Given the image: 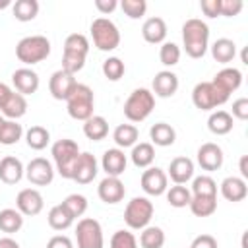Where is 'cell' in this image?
<instances>
[{"instance_id": "ffe728a7", "label": "cell", "mask_w": 248, "mask_h": 248, "mask_svg": "<svg viewBox=\"0 0 248 248\" xmlns=\"http://www.w3.org/2000/svg\"><path fill=\"white\" fill-rule=\"evenodd\" d=\"M167 176L174 182V184H186L188 180L194 178V161L190 157H174L169 163L167 169Z\"/></svg>"}, {"instance_id": "3957f363", "label": "cell", "mask_w": 248, "mask_h": 248, "mask_svg": "<svg viewBox=\"0 0 248 248\" xmlns=\"http://www.w3.org/2000/svg\"><path fill=\"white\" fill-rule=\"evenodd\" d=\"M79 145L78 141L70 140V138H62L56 140L50 147V155L54 161V170L62 176V178H72V169L76 165V159L79 155Z\"/></svg>"}, {"instance_id": "5b68a950", "label": "cell", "mask_w": 248, "mask_h": 248, "mask_svg": "<svg viewBox=\"0 0 248 248\" xmlns=\"http://www.w3.org/2000/svg\"><path fill=\"white\" fill-rule=\"evenodd\" d=\"M93 107H95V95L93 89L85 83H78L72 95L66 99V110L74 120L85 122L89 116H93Z\"/></svg>"}, {"instance_id": "277c9868", "label": "cell", "mask_w": 248, "mask_h": 248, "mask_svg": "<svg viewBox=\"0 0 248 248\" xmlns=\"http://www.w3.org/2000/svg\"><path fill=\"white\" fill-rule=\"evenodd\" d=\"M155 108V95L147 87L134 89L124 103V116L130 122H143Z\"/></svg>"}, {"instance_id": "7402d4cb", "label": "cell", "mask_w": 248, "mask_h": 248, "mask_svg": "<svg viewBox=\"0 0 248 248\" xmlns=\"http://www.w3.org/2000/svg\"><path fill=\"white\" fill-rule=\"evenodd\" d=\"M141 37L149 45H163L165 39H167V23H165V19L159 17V16L147 17L143 21V25H141Z\"/></svg>"}, {"instance_id": "4316f807", "label": "cell", "mask_w": 248, "mask_h": 248, "mask_svg": "<svg viewBox=\"0 0 248 248\" xmlns=\"http://www.w3.org/2000/svg\"><path fill=\"white\" fill-rule=\"evenodd\" d=\"M83 134L87 140H93V141H101L108 136V122L105 116L101 114H93L89 116L85 122H83Z\"/></svg>"}, {"instance_id": "680465c9", "label": "cell", "mask_w": 248, "mask_h": 248, "mask_svg": "<svg viewBox=\"0 0 248 248\" xmlns=\"http://www.w3.org/2000/svg\"><path fill=\"white\" fill-rule=\"evenodd\" d=\"M4 120H6V118H4L2 114H0V128H2V124H4Z\"/></svg>"}, {"instance_id": "8fae6325", "label": "cell", "mask_w": 248, "mask_h": 248, "mask_svg": "<svg viewBox=\"0 0 248 248\" xmlns=\"http://www.w3.org/2000/svg\"><path fill=\"white\" fill-rule=\"evenodd\" d=\"M97 172H99V163H97L95 155H91L89 151H81L76 159L70 180H74L78 184H89V182L95 180Z\"/></svg>"}, {"instance_id": "6f0895ef", "label": "cell", "mask_w": 248, "mask_h": 248, "mask_svg": "<svg viewBox=\"0 0 248 248\" xmlns=\"http://www.w3.org/2000/svg\"><path fill=\"white\" fill-rule=\"evenodd\" d=\"M8 6H12L10 0H0V10H4V8H8Z\"/></svg>"}, {"instance_id": "ab89813d", "label": "cell", "mask_w": 248, "mask_h": 248, "mask_svg": "<svg viewBox=\"0 0 248 248\" xmlns=\"http://www.w3.org/2000/svg\"><path fill=\"white\" fill-rule=\"evenodd\" d=\"M192 196H217V182L209 174H200L192 178Z\"/></svg>"}, {"instance_id": "b9f144b4", "label": "cell", "mask_w": 248, "mask_h": 248, "mask_svg": "<svg viewBox=\"0 0 248 248\" xmlns=\"http://www.w3.org/2000/svg\"><path fill=\"white\" fill-rule=\"evenodd\" d=\"M64 52H74V54H81L87 56L89 52V39L81 33H72L66 37L64 41Z\"/></svg>"}, {"instance_id": "2e32d148", "label": "cell", "mask_w": 248, "mask_h": 248, "mask_svg": "<svg viewBox=\"0 0 248 248\" xmlns=\"http://www.w3.org/2000/svg\"><path fill=\"white\" fill-rule=\"evenodd\" d=\"M97 194H99L101 202L114 205L124 200L126 188H124V182L120 180V176H105L97 186Z\"/></svg>"}, {"instance_id": "7a4b0ae2", "label": "cell", "mask_w": 248, "mask_h": 248, "mask_svg": "<svg viewBox=\"0 0 248 248\" xmlns=\"http://www.w3.org/2000/svg\"><path fill=\"white\" fill-rule=\"evenodd\" d=\"M50 54V41L45 35H27L16 45V56L25 66L43 62Z\"/></svg>"}, {"instance_id": "83f0119b", "label": "cell", "mask_w": 248, "mask_h": 248, "mask_svg": "<svg viewBox=\"0 0 248 248\" xmlns=\"http://www.w3.org/2000/svg\"><path fill=\"white\" fill-rule=\"evenodd\" d=\"M0 112L6 116V120H17V118H21L27 112V99L21 93L14 91L8 97V101L4 103V107L0 108Z\"/></svg>"}, {"instance_id": "f6af8a7d", "label": "cell", "mask_w": 248, "mask_h": 248, "mask_svg": "<svg viewBox=\"0 0 248 248\" xmlns=\"http://www.w3.org/2000/svg\"><path fill=\"white\" fill-rule=\"evenodd\" d=\"M108 248H138V238L134 236V232L120 229L110 236Z\"/></svg>"}, {"instance_id": "ac0fdd59", "label": "cell", "mask_w": 248, "mask_h": 248, "mask_svg": "<svg viewBox=\"0 0 248 248\" xmlns=\"http://www.w3.org/2000/svg\"><path fill=\"white\" fill-rule=\"evenodd\" d=\"M12 83H14V87H16L17 93H21L23 97H27V95H33L39 89L41 79H39V74L35 70H31V68L25 66V68H17L12 74Z\"/></svg>"}, {"instance_id": "44dd1931", "label": "cell", "mask_w": 248, "mask_h": 248, "mask_svg": "<svg viewBox=\"0 0 248 248\" xmlns=\"http://www.w3.org/2000/svg\"><path fill=\"white\" fill-rule=\"evenodd\" d=\"M25 176V167L16 155H6L0 159V180L8 186L17 184Z\"/></svg>"}, {"instance_id": "f907efd6", "label": "cell", "mask_w": 248, "mask_h": 248, "mask_svg": "<svg viewBox=\"0 0 248 248\" xmlns=\"http://www.w3.org/2000/svg\"><path fill=\"white\" fill-rule=\"evenodd\" d=\"M190 248H219V246H217V238L215 236H211V234H198L192 240Z\"/></svg>"}, {"instance_id": "7c38bea8", "label": "cell", "mask_w": 248, "mask_h": 248, "mask_svg": "<svg viewBox=\"0 0 248 248\" xmlns=\"http://www.w3.org/2000/svg\"><path fill=\"white\" fill-rule=\"evenodd\" d=\"M140 184H141V190L147 196H163L169 188V176L159 167H147L141 172Z\"/></svg>"}, {"instance_id": "db71d44e", "label": "cell", "mask_w": 248, "mask_h": 248, "mask_svg": "<svg viewBox=\"0 0 248 248\" xmlns=\"http://www.w3.org/2000/svg\"><path fill=\"white\" fill-rule=\"evenodd\" d=\"M14 93V89L8 85V83H4V81H0V108L4 107V103L8 101V97Z\"/></svg>"}, {"instance_id": "484cf974", "label": "cell", "mask_w": 248, "mask_h": 248, "mask_svg": "<svg viewBox=\"0 0 248 248\" xmlns=\"http://www.w3.org/2000/svg\"><path fill=\"white\" fill-rule=\"evenodd\" d=\"M209 50H211L213 60H217L219 64H229V62H232L234 56H236V45H234L232 39H227V37L217 39V41L209 46Z\"/></svg>"}, {"instance_id": "8d00e7d4", "label": "cell", "mask_w": 248, "mask_h": 248, "mask_svg": "<svg viewBox=\"0 0 248 248\" xmlns=\"http://www.w3.org/2000/svg\"><path fill=\"white\" fill-rule=\"evenodd\" d=\"M165 244V231L155 225H147L141 229L140 234V246L141 248H163Z\"/></svg>"}, {"instance_id": "9c48e42d", "label": "cell", "mask_w": 248, "mask_h": 248, "mask_svg": "<svg viewBox=\"0 0 248 248\" xmlns=\"http://www.w3.org/2000/svg\"><path fill=\"white\" fill-rule=\"evenodd\" d=\"M76 242H78V248H103L105 236H103L101 223L93 217L79 219L76 227Z\"/></svg>"}, {"instance_id": "cb8c5ba5", "label": "cell", "mask_w": 248, "mask_h": 248, "mask_svg": "<svg viewBox=\"0 0 248 248\" xmlns=\"http://www.w3.org/2000/svg\"><path fill=\"white\" fill-rule=\"evenodd\" d=\"M219 192L227 202H242L248 196V186L240 176H227L219 184Z\"/></svg>"}, {"instance_id": "1f68e13d", "label": "cell", "mask_w": 248, "mask_h": 248, "mask_svg": "<svg viewBox=\"0 0 248 248\" xmlns=\"http://www.w3.org/2000/svg\"><path fill=\"white\" fill-rule=\"evenodd\" d=\"M188 207L196 217H209L217 211V196H192Z\"/></svg>"}, {"instance_id": "7bdbcfd3", "label": "cell", "mask_w": 248, "mask_h": 248, "mask_svg": "<svg viewBox=\"0 0 248 248\" xmlns=\"http://www.w3.org/2000/svg\"><path fill=\"white\" fill-rule=\"evenodd\" d=\"M101 70H103V76H105L108 81H118V79L124 76L126 66H124V62H122L118 56H108V58L103 62Z\"/></svg>"}, {"instance_id": "4fadbf2b", "label": "cell", "mask_w": 248, "mask_h": 248, "mask_svg": "<svg viewBox=\"0 0 248 248\" xmlns=\"http://www.w3.org/2000/svg\"><path fill=\"white\" fill-rule=\"evenodd\" d=\"M45 207V200L43 194L37 188H23L17 192L16 196V209L23 215V217H33L39 215Z\"/></svg>"}, {"instance_id": "e575fe53", "label": "cell", "mask_w": 248, "mask_h": 248, "mask_svg": "<svg viewBox=\"0 0 248 248\" xmlns=\"http://www.w3.org/2000/svg\"><path fill=\"white\" fill-rule=\"evenodd\" d=\"M12 14L17 21H33L39 14L37 0H16L12 4Z\"/></svg>"}, {"instance_id": "9f6ffc18", "label": "cell", "mask_w": 248, "mask_h": 248, "mask_svg": "<svg viewBox=\"0 0 248 248\" xmlns=\"http://www.w3.org/2000/svg\"><path fill=\"white\" fill-rule=\"evenodd\" d=\"M0 248H21L17 240H14L12 236H2L0 238Z\"/></svg>"}, {"instance_id": "5bb4252c", "label": "cell", "mask_w": 248, "mask_h": 248, "mask_svg": "<svg viewBox=\"0 0 248 248\" xmlns=\"http://www.w3.org/2000/svg\"><path fill=\"white\" fill-rule=\"evenodd\" d=\"M76 85H78L76 76L64 72L62 68L56 70V72H52V76L48 79V91H50V95L56 101H66L72 95V91H74Z\"/></svg>"}, {"instance_id": "f1b7e54d", "label": "cell", "mask_w": 248, "mask_h": 248, "mask_svg": "<svg viewBox=\"0 0 248 248\" xmlns=\"http://www.w3.org/2000/svg\"><path fill=\"white\" fill-rule=\"evenodd\" d=\"M138 138H140V130L134 124H118L112 132V140L118 149L134 147L138 143Z\"/></svg>"}, {"instance_id": "681fc988", "label": "cell", "mask_w": 248, "mask_h": 248, "mask_svg": "<svg viewBox=\"0 0 248 248\" xmlns=\"http://www.w3.org/2000/svg\"><path fill=\"white\" fill-rule=\"evenodd\" d=\"M200 8L207 17H219L221 16V0H202Z\"/></svg>"}, {"instance_id": "11a10c76", "label": "cell", "mask_w": 248, "mask_h": 248, "mask_svg": "<svg viewBox=\"0 0 248 248\" xmlns=\"http://www.w3.org/2000/svg\"><path fill=\"white\" fill-rule=\"evenodd\" d=\"M238 170H240V178L246 180V178H248V155H242V157H240Z\"/></svg>"}, {"instance_id": "e0dca14e", "label": "cell", "mask_w": 248, "mask_h": 248, "mask_svg": "<svg viewBox=\"0 0 248 248\" xmlns=\"http://www.w3.org/2000/svg\"><path fill=\"white\" fill-rule=\"evenodd\" d=\"M178 91V76L170 70H161L151 81V93L161 99H169Z\"/></svg>"}, {"instance_id": "9a60e30c", "label": "cell", "mask_w": 248, "mask_h": 248, "mask_svg": "<svg viewBox=\"0 0 248 248\" xmlns=\"http://www.w3.org/2000/svg\"><path fill=\"white\" fill-rule=\"evenodd\" d=\"M196 159H198V165L207 170V172H213V170H219L223 167V161H225V155H223V149L213 143V141H207V143H202L198 147V153H196Z\"/></svg>"}, {"instance_id": "816d5d0a", "label": "cell", "mask_w": 248, "mask_h": 248, "mask_svg": "<svg viewBox=\"0 0 248 248\" xmlns=\"http://www.w3.org/2000/svg\"><path fill=\"white\" fill-rule=\"evenodd\" d=\"M46 248H74V244L66 234H54L52 238H48Z\"/></svg>"}, {"instance_id": "d6a6232c", "label": "cell", "mask_w": 248, "mask_h": 248, "mask_svg": "<svg viewBox=\"0 0 248 248\" xmlns=\"http://www.w3.org/2000/svg\"><path fill=\"white\" fill-rule=\"evenodd\" d=\"M46 221H48L50 229H54V231H66V229H70L74 225L76 219L68 213V209L62 203H58V205L50 207V211L46 215Z\"/></svg>"}, {"instance_id": "c3c4849f", "label": "cell", "mask_w": 248, "mask_h": 248, "mask_svg": "<svg viewBox=\"0 0 248 248\" xmlns=\"http://www.w3.org/2000/svg\"><path fill=\"white\" fill-rule=\"evenodd\" d=\"M232 118H238V120H246L248 118V99L246 97H240L236 101H232V112H231Z\"/></svg>"}, {"instance_id": "52a82bcc", "label": "cell", "mask_w": 248, "mask_h": 248, "mask_svg": "<svg viewBox=\"0 0 248 248\" xmlns=\"http://www.w3.org/2000/svg\"><path fill=\"white\" fill-rule=\"evenodd\" d=\"M153 202L145 196H136L126 203L124 209V223L128 225V229L132 231H141L145 229L151 219H153Z\"/></svg>"}, {"instance_id": "ee69618b", "label": "cell", "mask_w": 248, "mask_h": 248, "mask_svg": "<svg viewBox=\"0 0 248 248\" xmlns=\"http://www.w3.org/2000/svg\"><path fill=\"white\" fill-rule=\"evenodd\" d=\"M62 205L68 209V213L74 219H78V217H81L87 211V198L83 194H70V196L64 198Z\"/></svg>"}, {"instance_id": "30bf717a", "label": "cell", "mask_w": 248, "mask_h": 248, "mask_svg": "<svg viewBox=\"0 0 248 248\" xmlns=\"http://www.w3.org/2000/svg\"><path fill=\"white\" fill-rule=\"evenodd\" d=\"M54 167L48 159L45 157H35L27 163L25 167V178L33 186H48L54 180Z\"/></svg>"}, {"instance_id": "ba28073f", "label": "cell", "mask_w": 248, "mask_h": 248, "mask_svg": "<svg viewBox=\"0 0 248 248\" xmlns=\"http://www.w3.org/2000/svg\"><path fill=\"white\" fill-rule=\"evenodd\" d=\"M229 101V95L223 93L213 81H200L192 89V103L200 110H213Z\"/></svg>"}, {"instance_id": "603a6c76", "label": "cell", "mask_w": 248, "mask_h": 248, "mask_svg": "<svg viewBox=\"0 0 248 248\" xmlns=\"http://www.w3.org/2000/svg\"><path fill=\"white\" fill-rule=\"evenodd\" d=\"M211 81H213V85H217L223 93H227V95L231 97V93L236 91V89L242 85V72H240L238 68L227 66V68L219 70Z\"/></svg>"}, {"instance_id": "bcb514c9", "label": "cell", "mask_w": 248, "mask_h": 248, "mask_svg": "<svg viewBox=\"0 0 248 248\" xmlns=\"http://www.w3.org/2000/svg\"><path fill=\"white\" fill-rule=\"evenodd\" d=\"M122 8V12L130 17V19H140L145 16L147 12V2L145 0H122L118 4Z\"/></svg>"}, {"instance_id": "836d02e7", "label": "cell", "mask_w": 248, "mask_h": 248, "mask_svg": "<svg viewBox=\"0 0 248 248\" xmlns=\"http://www.w3.org/2000/svg\"><path fill=\"white\" fill-rule=\"evenodd\" d=\"M23 227V215L14 209V207H6L0 211V231L6 234H14Z\"/></svg>"}, {"instance_id": "8992f818", "label": "cell", "mask_w": 248, "mask_h": 248, "mask_svg": "<svg viewBox=\"0 0 248 248\" xmlns=\"http://www.w3.org/2000/svg\"><path fill=\"white\" fill-rule=\"evenodd\" d=\"M91 39L93 45L103 50V52H110L120 45V31L116 27V23L108 17H95L91 21Z\"/></svg>"}, {"instance_id": "4dcf8cb0", "label": "cell", "mask_w": 248, "mask_h": 248, "mask_svg": "<svg viewBox=\"0 0 248 248\" xmlns=\"http://www.w3.org/2000/svg\"><path fill=\"white\" fill-rule=\"evenodd\" d=\"M130 159L132 163L138 167V169H147L153 165L155 161V147L149 143V141H140L132 147V153H130Z\"/></svg>"}, {"instance_id": "7dc6e473", "label": "cell", "mask_w": 248, "mask_h": 248, "mask_svg": "<svg viewBox=\"0 0 248 248\" xmlns=\"http://www.w3.org/2000/svg\"><path fill=\"white\" fill-rule=\"evenodd\" d=\"M244 4L242 0H221V16L225 17H234L242 12Z\"/></svg>"}, {"instance_id": "60d3db41", "label": "cell", "mask_w": 248, "mask_h": 248, "mask_svg": "<svg viewBox=\"0 0 248 248\" xmlns=\"http://www.w3.org/2000/svg\"><path fill=\"white\" fill-rule=\"evenodd\" d=\"M180 46L176 45V43H172V41H165L163 45H161V48H159V60H161V64L163 66H167V68H172V66H176L178 62H180Z\"/></svg>"}, {"instance_id": "74e56055", "label": "cell", "mask_w": 248, "mask_h": 248, "mask_svg": "<svg viewBox=\"0 0 248 248\" xmlns=\"http://www.w3.org/2000/svg\"><path fill=\"white\" fill-rule=\"evenodd\" d=\"M165 194H167V202H169L172 207H176V209L190 205L192 192H190L184 184H174V186L167 188V192H165Z\"/></svg>"}, {"instance_id": "6da1fadb", "label": "cell", "mask_w": 248, "mask_h": 248, "mask_svg": "<svg viewBox=\"0 0 248 248\" xmlns=\"http://www.w3.org/2000/svg\"><path fill=\"white\" fill-rule=\"evenodd\" d=\"M182 46L190 58H202L209 48V27L200 17L182 23Z\"/></svg>"}, {"instance_id": "f35d334b", "label": "cell", "mask_w": 248, "mask_h": 248, "mask_svg": "<svg viewBox=\"0 0 248 248\" xmlns=\"http://www.w3.org/2000/svg\"><path fill=\"white\" fill-rule=\"evenodd\" d=\"M21 136L23 128L21 124H17V120H4L0 128V145H14L21 140Z\"/></svg>"}, {"instance_id": "f546056e", "label": "cell", "mask_w": 248, "mask_h": 248, "mask_svg": "<svg viewBox=\"0 0 248 248\" xmlns=\"http://www.w3.org/2000/svg\"><path fill=\"white\" fill-rule=\"evenodd\" d=\"M232 116L227 110H213L207 118V128L215 136H227L232 130Z\"/></svg>"}, {"instance_id": "d590c367", "label": "cell", "mask_w": 248, "mask_h": 248, "mask_svg": "<svg viewBox=\"0 0 248 248\" xmlns=\"http://www.w3.org/2000/svg\"><path fill=\"white\" fill-rule=\"evenodd\" d=\"M25 141L31 149L35 151H41L45 149L48 143H50V132L45 128V126H31L27 132H25Z\"/></svg>"}, {"instance_id": "d6986e66", "label": "cell", "mask_w": 248, "mask_h": 248, "mask_svg": "<svg viewBox=\"0 0 248 248\" xmlns=\"http://www.w3.org/2000/svg\"><path fill=\"white\" fill-rule=\"evenodd\" d=\"M128 157L124 155V149L110 147L101 157V169L107 172V176H120L126 170Z\"/></svg>"}, {"instance_id": "d4e9b609", "label": "cell", "mask_w": 248, "mask_h": 248, "mask_svg": "<svg viewBox=\"0 0 248 248\" xmlns=\"http://www.w3.org/2000/svg\"><path fill=\"white\" fill-rule=\"evenodd\" d=\"M149 138H151V145L169 147L176 141V130L167 122H157L149 128Z\"/></svg>"}, {"instance_id": "f5cc1de1", "label": "cell", "mask_w": 248, "mask_h": 248, "mask_svg": "<svg viewBox=\"0 0 248 248\" xmlns=\"http://www.w3.org/2000/svg\"><path fill=\"white\" fill-rule=\"evenodd\" d=\"M95 8H97L99 14L108 16L118 8V2L116 0H95Z\"/></svg>"}]
</instances>
